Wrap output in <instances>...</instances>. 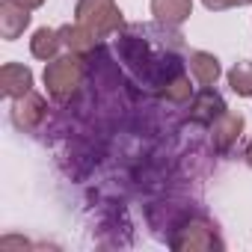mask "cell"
<instances>
[{
    "mask_svg": "<svg viewBox=\"0 0 252 252\" xmlns=\"http://www.w3.org/2000/svg\"><path fill=\"white\" fill-rule=\"evenodd\" d=\"M83 83V63L77 54H68V57H57L48 63L45 68V86H48V95L60 104L71 101L77 95Z\"/></svg>",
    "mask_w": 252,
    "mask_h": 252,
    "instance_id": "cell-1",
    "label": "cell"
},
{
    "mask_svg": "<svg viewBox=\"0 0 252 252\" xmlns=\"http://www.w3.org/2000/svg\"><path fill=\"white\" fill-rule=\"evenodd\" d=\"M169 246L175 252H208V249H222V240L217 237L214 222H208L205 217H187L169 237Z\"/></svg>",
    "mask_w": 252,
    "mask_h": 252,
    "instance_id": "cell-2",
    "label": "cell"
},
{
    "mask_svg": "<svg viewBox=\"0 0 252 252\" xmlns=\"http://www.w3.org/2000/svg\"><path fill=\"white\" fill-rule=\"evenodd\" d=\"M74 15H77V24L92 30L98 39L122 27V9L116 6V0H77Z\"/></svg>",
    "mask_w": 252,
    "mask_h": 252,
    "instance_id": "cell-3",
    "label": "cell"
},
{
    "mask_svg": "<svg viewBox=\"0 0 252 252\" xmlns=\"http://www.w3.org/2000/svg\"><path fill=\"white\" fill-rule=\"evenodd\" d=\"M45 116H48V104L36 92H27L24 98H15L12 104V122L18 131H36L45 122Z\"/></svg>",
    "mask_w": 252,
    "mask_h": 252,
    "instance_id": "cell-4",
    "label": "cell"
},
{
    "mask_svg": "<svg viewBox=\"0 0 252 252\" xmlns=\"http://www.w3.org/2000/svg\"><path fill=\"white\" fill-rule=\"evenodd\" d=\"M225 113V101H222V95L220 92H214L211 86H205L199 95H193V101H190V122H196V125H214L220 116Z\"/></svg>",
    "mask_w": 252,
    "mask_h": 252,
    "instance_id": "cell-5",
    "label": "cell"
},
{
    "mask_svg": "<svg viewBox=\"0 0 252 252\" xmlns=\"http://www.w3.org/2000/svg\"><path fill=\"white\" fill-rule=\"evenodd\" d=\"M30 24V9L15 3V0H3L0 3V36L6 42H15Z\"/></svg>",
    "mask_w": 252,
    "mask_h": 252,
    "instance_id": "cell-6",
    "label": "cell"
},
{
    "mask_svg": "<svg viewBox=\"0 0 252 252\" xmlns=\"http://www.w3.org/2000/svg\"><path fill=\"white\" fill-rule=\"evenodd\" d=\"M33 89V71L18 63H6L0 68V92L6 98H24Z\"/></svg>",
    "mask_w": 252,
    "mask_h": 252,
    "instance_id": "cell-7",
    "label": "cell"
},
{
    "mask_svg": "<svg viewBox=\"0 0 252 252\" xmlns=\"http://www.w3.org/2000/svg\"><path fill=\"white\" fill-rule=\"evenodd\" d=\"M211 134H214V146H217L220 152H228V149L240 140V134H243V116L225 110V113L211 125Z\"/></svg>",
    "mask_w": 252,
    "mask_h": 252,
    "instance_id": "cell-8",
    "label": "cell"
},
{
    "mask_svg": "<svg viewBox=\"0 0 252 252\" xmlns=\"http://www.w3.org/2000/svg\"><path fill=\"white\" fill-rule=\"evenodd\" d=\"M60 39H63V45H65L71 54H77V57L92 54V51H95V42H98V36H95L92 30H86L83 24H68V27H60Z\"/></svg>",
    "mask_w": 252,
    "mask_h": 252,
    "instance_id": "cell-9",
    "label": "cell"
},
{
    "mask_svg": "<svg viewBox=\"0 0 252 252\" xmlns=\"http://www.w3.org/2000/svg\"><path fill=\"white\" fill-rule=\"evenodd\" d=\"M152 15L163 24H184L193 15V0H152Z\"/></svg>",
    "mask_w": 252,
    "mask_h": 252,
    "instance_id": "cell-10",
    "label": "cell"
},
{
    "mask_svg": "<svg viewBox=\"0 0 252 252\" xmlns=\"http://www.w3.org/2000/svg\"><path fill=\"white\" fill-rule=\"evenodd\" d=\"M190 74H193L202 86H214V83L220 80L222 68H220V60H217L214 54H208V51H193V54H190Z\"/></svg>",
    "mask_w": 252,
    "mask_h": 252,
    "instance_id": "cell-11",
    "label": "cell"
},
{
    "mask_svg": "<svg viewBox=\"0 0 252 252\" xmlns=\"http://www.w3.org/2000/svg\"><path fill=\"white\" fill-rule=\"evenodd\" d=\"M60 45H63V39H60V30L39 27V30L33 33V39H30V54H33L36 60H45V63H51V60H57V51H60Z\"/></svg>",
    "mask_w": 252,
    "mask_h": 252,
    "instance_id": "cell-12",
    "label": "cell"
},
{
    "mask_svg": "<svg viewBox=\"0 0 252 252\" xmlns=\"http://www.w3.org/2000/svg\"><path fill=\"white\" fill-rule=\"evenodd\" d=\"M158 95H160L163 101H172V104H184L187 98H193V86H190V77H187V74H181V71H175L172 77H166V80H160V83H158Z\"/></svg>",
    "mask_w": 252,
    "mask_h": 252,
    "instance_id": "cell-13",
    "label": "cell"
},
{
    "mask_svg": "<svg viewBox=\"0 0 252 252\" xmlns=\"http://www.w3.org/2000/svg\"><path fill=\"white\" fill-rule=\"evenodd\" d=\"M228 86L234 95L240 98H252V63L240 60L231 71H228Z\"/></svg>",
    "mask_w": 252,
    "mask_h": 252,
    "instance_id": "cell-14",
    "label": "cell"
},
{
    "mask_svg": "<svg viewBox=\"0 0 252 252\" xmlns=\"http://www.w3.org/2000/svg\"><path fill=\"white\" fill-rule=\"evenodd\" d=\"M202 3L211 12H222V9H231V6H249L252 0H202Z\"/></svg>",
    "mask_w": 252,
    "mask_h": 252,
    "instance_id": "cell-15",
    "label": "cell"
},
{
    "mask_svg": "<svg viewBox=\"0 0 252 252\" xmlns=\"http://www.w3.org/2000/svg\"><path fill=\"white\" fill-rule=\"evenodd\" d=\"M15 3H21V6H27V9L33 12V9H39V6H45V0H15Z\"/></svg>",
    "mask_w": 252,
    "mask_h": 252,
    "instance_id": "cell-16",
    "label": "cell"
},
{
    "mask_svg": "<svg viewBox=\"0 0 252 252\" xmlns=\"http://www.w3.org/2000/svg\"><path fill=\"white\" fill-rule=\"evenodd\" d=\"M246 163L252 166V140H249V146H246Z\"/></svg>",
    "mask_w": 252,
    "mask_h": 252,
    "instance_id": "cell-17",
    "label": "cell"
}]
</instances>
